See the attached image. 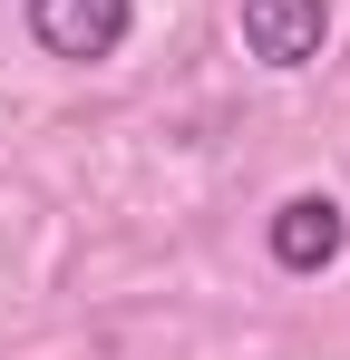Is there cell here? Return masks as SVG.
I'll list each match as a JSON object with an SVG mask.
<instances>
[{
    "instance_id": "6da1fadb",
    "label": "cell",
    "mask_w": 350,
    "mask_h": 360,
    "mask_svg": "<svg viewBox=\"0 0 350 360\" xmlns=\"http://www.w3.org/2000/svg\"><path fill=\"white\" fill-rule=\"evenodd\" d=\"M127 30H136V0H30V39L68 68H98L127 49Z\"/></svg>"
},
{
    "instance_id": "7a4b0ae2",
    "label": "cell",
    "mask_w": 350,
    "mask_h": 360,
    "mask_svg": "<svg viewBox=\"0 0 350 360\" xmlns=\"http://www.w3.org/2000/svg\"><path fill=\"white\" fill-rule=\"evenodd\" d=\"M331 39V0H243V49L263 68H311Z\"/></svg>"
},
{
    "instance_id": "3957f363",
    "label": "cell",
    "mask_w": 350,
    "mask_h": 360,
    "mask_svg": "<svg viewBox=\"0 0 350 360\" xmlns=\"http://www.w3.org/2000/svg\"><path fill=\"white\" fill-rule=\"evenodd\" d=\"M341 243H350L341 195H283V205H273V263H283V273H321V263H341Z\"/></svg>"
}]
</instances>
